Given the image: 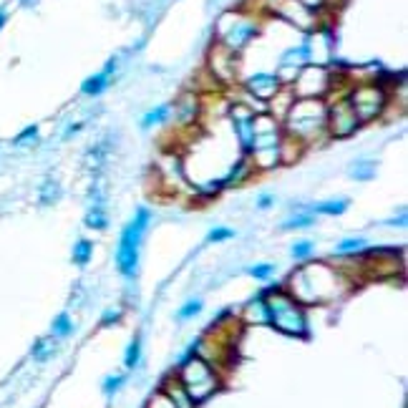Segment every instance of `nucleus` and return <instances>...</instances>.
<instances>
[{
	"label": "nucleus",
	"mask_w": 408,
	"mask_h": 408,
	"mask_svg": "<svg viewBox=\"0 0 408 408\" xmlns=\"http://www.w3.org/2000/svg\"><path fill=\"white\" fill-rule=\"evenodd\" d=\"M343 285H350L343 275V270H336L325 262H307L300 264L293 275L288 277L285 290L293 300L305 305H325V302L338 300L343 295Z\"/></svg>",
	"instance_id": "nucleus-1"
},
{
	"label": "nucleus",
	"mask_w": 408,
	"mask_h": 408,
	"mask_svg": "<svg viewBox=\"0 0 408 408\" xmlns=\"http://www.w3.org/2000/svg\"><path fill=\"white\" fill-rule=\"evenodd\" d=\"M325 116H328V103L323 98H295V103L282 119V132L298 139L302 146H310L312 141L328 136Z\"/></svg>",
	"instance_id": "nucleus-2"
},
{
	"label": "nucleus",
	"mask_w": 408,
	"mask_h": 408,
	"mask_svg": "<svg viewBox=\"0 0 408 408\" xmlns=\"http://www.w3.org/2000/svg\"><path fill=\"white\" fill-rule=\"evenodd\" d=\"M264 305L270 315V325L282 336L290 338H310V323H307L305 307L298 300L290 298L285 288H270L264 290Z\"/></svg>",
	"instance_id": "nucleus-3"
},
{
	"label": "nucleus",
	"mask_w": 408,
	"mask_h": 408,
	"mask_svg": "<svg viewBox=\"0 0 408 408\" xmlns=\"http://www.w3.org/2000/svg\"><path fill=\"white\" fill-rule=\"evenodd\" d=\"M174 376L179 378V383L184 385V390L189 393V398L194 401V406L204 403L207 398H212L217 390L222 388V376L212 363H207L199 355H186L181 360V366L174 371Z\"/></svg>",
	"instance_id": "nucleus-4"
},
{
	"label": "nucleus",
	"mask_w": 408,
	"mask_h": 408,
	"mask_svg": "<svg viewBox=\"0 0 408 408\" xmlns=\"http://www.w3.org/2000/svg\"><path fill=\"white\" fill-rule=\"evenodd\" d=\"M151 222V212L141 210L136 212L132 222L127 224V229L121 232L119 250H116V267L124 277H134L139 270V250H141V242H144L146 227Z\"/></svg>",
	"instance_id": "nucleus-5"
},
{
	"label": "nucleus",
	"mask_w": 408,
	"mask_h": 408,
	"mask_svg": "<svg viewBox=\"0 0 408 408\" xmlns=\"http://www.w3.org/2000/svg\"><path fill=\"white\" fill-rule=\"evenodd\" d=\"M260 33V25L255 20V15H247V13H224L219 23H217V43L224 46L232 53H242V51L253 43V38Z\"/></svg>",
	"instance_id": "nucleus-6"
},
{
	"label": "nucleus",
	"mask_w": 408,
	"mask_h": 408,
	"mask_svg": "<svg viewBox=\"0 0 408 408\" xmlns=\"http://www.w3.org/2000/svg\"><path fill=\"white\" fill-rule=\"evenodd\" d=\"M345 98H348L350 108L355 111L360 124L378 119L385 111V106H388V91L378 81H360V84H353Z\"/></svg>",
	"instance_id": "nucleus-7"
},
{
	"label": "nucleus",
	"mask_w": 408,
	"mask_h": 408,
	"mask_svg": "<svg viewBox=\"0 0 408 408\" xmlns=\"http://www.w3.org/2000/svg\"><path fill=\"white\" fill-rule=\"evenodd\" d=\"M331 86H333V73L328 71V66H312V63H307L295 76L290 89L295 91L298 98H325L331 94Z\"/></svg>",
	"instance_id": "nucleus-8"
},
{
	"label": "nucleus",
	"mask_w": 408,
	"mask_h": 408,
	"mask_svg": "<svg viewBox=\"0 0 408 408\" xmlns=\"http://www.w3.org/2000/svg\"><path fill=\"white\" fill-rule=\"evenodd\" d=\"M360 121L355 111L350 108L348 98H336L328 103V116H325V132L333 139H348L358 132Z\"/></svg>",
	"instance_id": "nucleus-9"
},
{
	"label": "nucleus",
	"mask_w": 408,
	"mask_h": 408,
	"mask_svg": "<svg viewBox=\"0 0 408 408\" xmlns=\"http://www.w3.org/2000/svg\"><path fill=\"white\" fill-rule=\"evenodd\" d=\"M272 13L282 23H290L298 30H305V33H312L315 28H320V13L300 6L298 0H275L272 3Z\"/></svg>",
	"instance_id": "nucleus-10"
},
{
	"label": "nucleus",
	"mask_w": 408,
	"mask_h": 408,
	"mask_svg": "<svg viewBox=\"0 0 408 408\" xmlns=\"http://www.w3.org/2000/svg\"><path fill=\"white\" fill-rule=\"evenodd\" d=\"M237 58H240V53H232L224 46L215 43V49L210 51V58H207V68H210L212 81H217V84H232L234 78H237V68H240Z\"/></svg>",
	"instance_id": "nucleus-11"
},
{
	"label": "nucleus",
	"mask_w": 408,
	"mask_h": 408,
	"mask_svg": "<svg viewBox=\"0 0 408 408\" xmlns=\"http://www.w3.org/2000/svg\"><path fill=\"white\" fill-rule=\"evenodd\" d=\"M302 49H305L307 63H312V66H328L333 58V36L325 28H315L312 33H307Z\"/></svg>",
	"instance_id": "nucleus-12"
},
{
	"label": "nucleus",
	"mask_w": 408,
	"mask_h": 408,
	"mask_svg": "<svg viewBox=\"0 0 408 408\" xmlns=\"http://www.w3.org/2000/svg\"><path fill=\"white\" fill-rule=\"evenodd\" d=\"M255 114L257 111H253V108L247 106V103L237 101L229 106V119H232V129H234V136H237V141H240L242 146H250V139H253V121H255Z\"/></svg>",
	"instance_id": "nucleus-13"
},
{
	"label": "nucleus",
	"mask_w": 408,
	"mask_h": 408,
	"mask_svg": "<svg viewBox=\"0 0 408 408\" xmlns=\"http://www.w3.org/2000/svg\"><path fill=\"white\" fill-rule=\"evenodd\" d=\"M280 89H282V84L277 81L275 73H255V76H250L245 81L247 94H250L255 101L264 103V106H267V101H270Z\"/></svg>",
	"instance_id": "nucleus-14"
},
{
	"label": "nucleus",
	"mask_w": 408,
	"mask_h": 408,
	"mask_svg": "<svg viewBox=\"0 0 408 408\" xmlns=\"http://www.w3.org/2000/svg\"><path fill=\"white\" fill-rule=\"evenodd\" d=\"M164 393V396L169 398V401L174 403L177 408H197L194 406V401L189 398V393L184 390V385L179 383V378H177L174 373L172 376H167V378L162 381V388H159Z\"/></svg>",
	"instance_id": "nucleus-15"
},
{
	"label": "nucleus",
	"mask_w": 408,
	"mask_h": 408,
	"mask_svg": "<svg viewBox=\"0 0 408 408\" xmlns=\"http://www.w3.org/2000/svg\"><path fill=\"white\" fill-rule=\"evenodd\" d=\"M295 98H298V96H295V91L290 89V86H282L275 96L267 101V114H272L282 124V119H285V114H288L290 106L295 103Z\"/></svg>",
	"instance_id": "nucleus-16"
},
{
	"label": "nucleus",
	"mask_w": 408,
	"mask_h": 408,
	"mask_svg": "<svg viewBox=\"0 0 408 408\" xmlns=\"http://www.w3.org/2000/svg\"><path fill=\"white\" fill-rule=\"evenodd\" d=\"M242 320L247 325H270V315H267V305H264V295L260 293L255 300H250L242 312Z\"/></svg>",
	"instance_id": "nucleus-17"
},
{
	"label": "nucleus",
	"mask_w": 408,
	"mask_h": 408,
	"mask_svg": "<svg viewBox=\"0 0 408 408\" xmlns=\"http://www.w3.org/2000/svg\"><path fill=\"white\" fill-rule=\"evenodd\" d=\"M199 108H202L199 96H194V94H184V96L174 103V114H177V119H179V124H184L186 127V124H194Z\"/></svg>",
	"instance_id": "nucleus-18"
},
{
	"label": "nucleus",
	"mask_w": 408,
	"mask_h": 408,
	"mask_svg": "<svg viewBox=\"0 0 408 408\" xmlns=\"http://www.w3.org/2000/svg\"><path fill=\"white\" fill-rule=\"evenodd\" d=\"M58 353V343H56V338H41V340H36V345L30 348V355L38 360V363H46V360H51L53 355Z\"/></svg>",
	"instance_id": "nucleus-19"
},
{
	"label": "nucleus",
	"mask_w": 408,
	"mask_h": 408,
	"mask_svg": "<svg viewBox=\"0 0 408 408\" xmlns=\"http://www.w3.org/2000/svg\"><path fill=\"white\" fill-rule=\"evenodd\" d=\"M350 207L348 199H328V202H320L312 207V215H325V217H340L345 215Z\"/></svg>",
	"instance_id": "nucleus-20"
},
{
	"label": "nucleus",
	"mask_w": 408,
	"mask_h": 408,
	"mask_svg": "<svg viewBox=\"0 0 408 408\" xmlns=\"http://www.w3.org/2000/svg\"><path fill=\"white\" fill-rule=\"evenodd\" d=\"M108 78H111V73L108 71L96 73V76L86 78L84 86H81V91H84L86 96H98V94H103V91L108 89Z\"/></svg>",
	"instance_id": "nucleus-21"
},
{
	"label": "nucleus",
	"mask_w": 408,
	"mask_h": 408,
	"mask_svg": "<svg viewBox=\"0 0 408 408\" xmlns=\"http://www.w3.org/2000/svg\"><path fill=\"white\" fill-rule=\"evenodd\" d=\"M368 250V242L363 237H350V240H343L340 245L336 247L338 257H348V255H360Z\"/></svg>",
	"instance_id": "nucleus-22"
},
{
	"label": "nucleus",
	"mask_w": 408,
	"mask_h": 408,
	"mask_svg": "<svg viewBox=\"0 0 408 408\" xmlns=\"http://www.w3.org/2000/svg\"><path fill=\"white\" fill-rule=\"evenodd\" d=\"M106 156H108V144L101 141V144H96L94 149H89V154H86V167L98 172V169L103 167V162H106Z\"/></svg>",
	"instance_id": "nucleus-23"
},
{
	"label": "nucleus",
	"mask_w": 408,
	"mask_h": 408,
	"mask_svg": "<svg viewBox=\"0 0 408 408\" xmlns=\"http://www.w3.org/2000/svg\"><path fill=\"white\" fill-rule=\"evenodd\" d=\"M91 257H94V242L91 240H78L76 245H73V262L76 264H89Z\"/></svg>",
	"instance_id": "nucleus-24"
},
{
	"label": "nucleus",
	"mask_w": 408,
	"mask_h": 408,
	"mask_svg": "<svg viewBox=\"0 0 408 408\" xmlns=\"http://www.w3.org/2000/svg\"><path fill=\"white\" fill-rule=\"evenodd\" d=\"M51 333H53V338H68L73 333V320L68 312H60V315H56L53 325H51Z\"/></svg>",
	"instance_id": "nucleus-25"
},
{
	"label": "nucleus",
	"mask_w": 408,
	"mask_h": 408,
	"mask_svg": "<svg viewBox=\"0 0 408 408\" xmlns=\"http://www.w3.org/2000/svg\"><path fill=\"white\" fill-rule=\"evenodd\" d=\"M86 227L89 229H106L108 227V215L103 207H91L86 215Z\"/></svg>",
	"instance_id": "nucleus-26"
},
{
	"label": "nucleus",
	"mask_w": 408,
	"mask_h": 408,
	"mask_svg": "<svg viewBox=\"0 0 408 408\" xmlns=\"http://www.w3.org/2000/svg\"><path fill=\"white\" fill-rule=\"evenodd\" d=\"M315 224V215L312 212H302V215H295L290 219L282 222V229L288 232V229H305V227H312Z\"/></svg>",
	"instance_id": "nucleus-27"
},
{
	"label": "nucleus",
	"mask_w": 408,
	"mask_h": 408,
	"mask_svg": "<svg viewBox=\"0 0 408 408\" xmlns=\"http://www.w3.org/2000/svg\"><path fill=\"white\" fill-rule=\"evenodd\" d=\"M350 177L358 181H371L376 177V164L373 162H353L350 167Z\"/></svg>",
	"instance_id": "nucleus-28"
},
{
	"label": "nucleus",
	"mask_w": 408,
	"mask_h": 408,
	"mask_svg": "<svg viewBox=\"0 0 408 408\" xmlns=\"http://www.w3.org/2000/svg\"><path fill=\"white\" fill-rule=\"evenodd\" d=\"M169 114H172V108L164 103V106H156L154 111H149V114L141 119V127L144 129H149V127H154V124H164V121L169 119Z\"/></svg>",
	"instance_id": "nucleus-29"
},
{
	"label": "nucleus",
	"mask_w": 408,
	"mask_h": 408,
	"mask_svg": "<svg viewBox=\"0 0 408 408\" xmlns=\"http://www.w3.org/2000/svg\"><path fill=\"white\" fill-rule=\"evenodd\" d=\"M139 360H141V340L134 338V340L129 343L127 353H124V366H127L129 371H134V368L139 366Z\"/></svg>",
	"instance_id": "nucleus-30"
},
{
	"label": "nucleus",
	"mask_w": 408,
	"mask_h": 408,
	"mask_svg": "<svg viewBox=\"0 0 408 408\" xmlns=\"http://www.w3.org/2000/svg\"><path fill=\"white\" fill-rule=\"evenodd\" d=\"M312 250H315V245H312L310 240H300V242H295V245L290 247V255H293L298 262H305V260L312 257Z\"/></svg>",
	"instance_id": "nucleus-31"
},
{
	"label": "nucleus",
	"mask_w": 408,
	"mask_h": 408,
	"mask_svg": "<svg viewBox=\"0 0 408 408\" xmlns=\"http://www.w3.org/2000/svg\"><path fill=\"white\" fill-rule=\"evenodd\" d=\"M58 197H60V186H58V181H46V184L41 186V204H53V202H58Z\"/></svg>",
	"instance_id": "nucleus-32"
},
{
	"label": "nucleus",
	"mask_w": 408,
	"mask_h": 408,
	"mask_svg": "<svg viewBox=\"0 0 408 408\" xmlns=\"http://www.w3.org/2000/svg\"><path fill=\"white\" fill-rule=\"evenodd\" d=\"M199 312H202V300H189V302H184V305L179 307L177 318L189 320V318H194V315H199Z\"/></svg>",
	"instance_id": "nucleus-33"
},
{
	"label": "nucleus",
	"mask_w": 408,
	"mask_h": 408,
	"mask_svg": "<svg viewBox=\"0 0 408 408\" xmlns=\"http://www.w3.org/2000/svg\"><path fill=\"white\" fill-rule=\"evenodd\" d=\"M247 272H250L255 280H267V277H272V272H275V264H267V262L253 264V267H250Z\"/></svg>",
	"instance_id": "nucleus-34"
},
{
	"label": "nucleus",
	"mask_w": 408,
	"mask_h": 408,
	"mask_svg": "<svg viewBox=\"0 0 408 408\" xmlns=\"http://www.w3.org/2000/svg\"><path fill=\"white\" fill-rule=\"evenodd\" d=\"M234 237V229H227V227H215L210 234H207V242H224V240H232Z\"/></svg>",
	"instance_id": "nucleus-35"
},
{
	"label": "nucleus",
	"mask_w": 408,
	"mask_h": 408,
	"mask_svg": "<svg viewBox=\"0 0 408 408\" xmlns=\"http://www.w3.org/2000/svg\"><path fill=\"white\" fill-rule=\"evenodd\" d=\"M38 141V127H28L18 139H15V146H30Z\"/></svg>",
	"instance_id": "nucleus-36"
},
{
	"label": "nucleus",
	"mask_w": 408,
	"mask_h": 408,
	"mask_svg": "<svg viewBox=\"0 0 408 408\" xmlns=\"http://www.w3.org/2000/svg\"><path fill=\"white\" fill-rule=\"evenodd\" d=\"M146 408H177V406L172 401H169L167 396H164L162 390H156L154 396L149 398V403H146Z\"/></svg>",
	"instance_id": "nucleus-37"
},
{
	"label": "nucleus",
	"mask_w": 408,
	"mask_h": 408,
	"mask_svg": "<svg viewBox=\"0 0 408 408\" xmlns=\"http://www.w3.org/2000/svg\"><path fill=\"white\" fill-rule=\"evenodd\" d=\"M124 376H108L106 381H103V393H106V396H111V393H116V390L121 388V383H124Z\"/></svg>",
	"instance_id": "nucleus-38"
},
{
	"label": "nucleus",
	"mask_w": 408,
	"mask_h": 408,
	"mask_svg": "<svg viewBox=\"0 0 408 408\" xmlns=\"http://www.w3.org/2000/svg\"><path fill=\"white\" fill-rule=\"evenodd\" d=\"M119 320H121V310H106L101 318V325L103 328H111V325L119 323Z\"/></svg>",
	"instance_id": "nucleus-39"
},
{
	"label": "nucleus",
	"mask_w": 408,
	"mask_h": 408,
	"mask_svg": "<svg viewBox=\"0 0 408 408\" xmlns=\"http://www.w3.org/2000/svg\"><path fill=\"white\" fill-rule=\"evenodd\" d=\"M298 3H300V6H305V8H310V11H315V13H323L325 8V0H298Z\"/></svg>",
	"instance_id": "nucleus-40"
},
{
	"label": "nucleus",
	"mask_w": 408,
	"mask_h": 408,
	"mask_svg": "<svg viewBox=\"0 0 408 408\" xmlns=\"http://www.w3.org/2000/svg\"><path fill=\"white\" fill-rule=\"evenodd\" d=\"M272 204H275V197H272V194H262V197L257 199V207H260V210H270Z\"/></svg>",
	"instance_id": "nucleus-41"
},
{
	"label": "nucleus",
	"mask_w": 408,
	"mask_h": 408,
	"mask_svg": "<svg viewBox=\"0 0 408 408\" xmlns=\"http://www.w3.org/2000/svg\"><path fill=\"white\" fill-rule=\"evenodd\" d=\"M6 20H8L6 11H0V28H3V25H6Z\"/></svg>",
	"instance_id": "nucleus-42"
}]
</instances>
